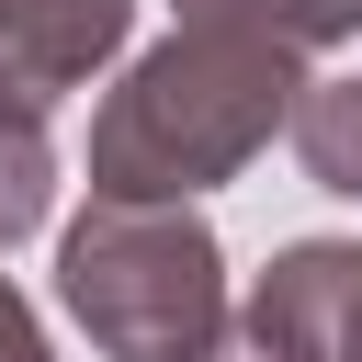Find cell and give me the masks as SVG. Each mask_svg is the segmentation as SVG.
<instances>
[{
  "label": "cell",
  "mask_w": 362,
  "mask_h": 362,
  "mask_svg": "<svg viewBox=\"0 0 362 362\" xmlns=\"http://www.w3.org/2000/svg\"><path fill=\"white\" fill-rule=\"evenodd\" d=\"M57 305L102 362H204L226 317V249L192 204H102L57 238Z\"/></svg>",
  "instance_id": "2"
},
{
  "label": "cell",
  "mask_w": 362,
  "mask_h": 362,
  "mask_svg": "<svg viewBox=\"0 0 362 362\" xmlns=\"http://www.w3.org/2000/svg\"><path fill=\"white\" fill-rule=\"evenodd\" d=\"M136 34V0H0V113L45 124Z\"/></svg>",
  "instance_id": "3"
},
{
  "label": "cell",
  "mask_w": 362,
  "mask_h": 362,
  "mask_svg": "<svg viewBox=\"0 0 362 362\" xmlns=\"http://www.w3.org/2000/svg\"><path fill=\"white\" fill-rule=\"evenodd\" d=\"M0 362H57V351H45V317L23 305V283H11V272H0Z\"/></svg>",
  "instance_id": "8"
},
{
  "label": "cell",
  "mask_w": 362,
  "mask_h": 362,
  "mask_svg": "<svg viewBox=\"0 0 362 362\" xmlns=\"http://www.w3.org/2000/svg\"><path fill=\"white\" fill-rule=\"evenodd\" d=\"M204 362H294V351H283V339H260V328H249V317H238V328H226V339H215V351H204Z\"/></svg>",
  "instance_id": "9"
},
{
  "label": "cell",
  "mask_w": 362,
  "mask_h": 362,
  "mask_svg": "<svg viewBox=\"0 0 362 362\" xmlns=\"http://www.w3.org/2000/svg\"><path fill=\"white\" fill-rule=\"evenodd\" d=\"M260 339H283L294 362H362V238H294L272 249V272L238 305Z\"/></svg>",
  "instance_id": "4"
},
{
  "label": "cell",
  "mask_w": 362,
  "mask_h": 362,
  "mask_svg": "<svg viewBox=\"0 0 362 362\" xmlns=\"http://www.w3.org/2000/svg\"><path fill=\"white\" fill-rule=\"evenodd\" d=\"M294 158H305L317 192H351V204H362V79H317V90H305Z\"/></svg>",
  "instance_id": "5"
},
{
  "label": "cell",
  "mask_w": 362,
  "mask_h": 362,
  "mask_svg": "<svg viewBox=\"0 0 362 362\" xmlns=\"http://www.w3.org/2000/svg\"><path fill=\"white\" fill-rule=\"evenodd\" d=\"M45 204H57V147H45V124L0 113V249H11V238H34V226H45Z\"/></svg>",
  "instance_id": "7"
},
{
  "label": "cell",
  "mask_w": 362,
  "mask_h": 362,
  "mask_svg": "<svg viewBox=\"0 0 362 362\" xmlns=\"http://www.w3.org/2000/svg\"><path fill=\"white\" fill-rule=\"evenodd\" d=\"M181 23H238V34H272V45H339L362 34V0H181Z\"/></svg>",
  "instance_id": "6"
},
{
  "label": "cell",
  "mask_w": 362,
  "mask_h": 362,
  "mask_svg": "<svg viewBox=\"0 0 362 362\" xmlns=\"http://www.w3.org/2000/svg\"><path fill=\"white\" fill-rule=\"evenodd\" d=\"M305 68L272 34L238 23H170L90 113V192L102 204H192L215 181H238L272 136H294L305 113Z\"/></svg>",
  "instance_id": "1"
}]
</instances>
